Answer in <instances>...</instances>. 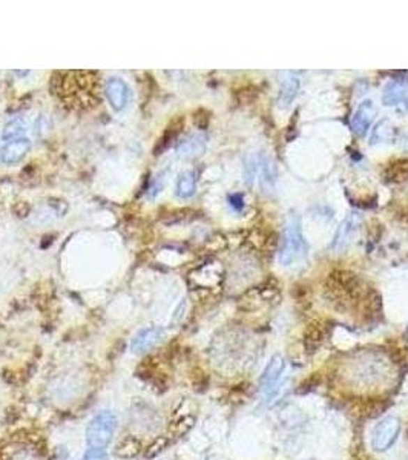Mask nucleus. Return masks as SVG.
<instances>
[{
	"instance_id": "f257e3e1",
	"label": "nucleus",
	"mask_w": 408,
	"mask_h": 460,
	"mask_svg": "<svg viewBox=\"0 0 408 460\" xmlns=\"http://www.w3.org/2000/svg\"><path fill=\"white\" fill-rule=\"evenodd\" d=\"M305 253V241L298 215H290L280 241L278 259L282 266H290L301 259Z\"/></svg>"
},
{
	"instance_id": "f03ea898",
	"label": "nucleus",
	"mask_w": 408,
	"mask_h": 460,
	"mask_svg": "<svg viewBox=\"0 0 408 460\" xmlns=\"http://www.w3.org/2000/svg\"><path fill=\"white\" fill-rule=\"evenodd\" d=\"M327 291L333 302L347 307L361 298V282L350 272L336 270L328 276Z\"/></svg>"
},
{
	"instance_id": "7ed1b4c3",
	"label": "nucleus",
	"mask_w": 408,
	"mask_h": 460,
	"mask_svg": "<svg viewBox=\"0 0 408 460\" xmlns=\"http://www.w3.org/2000/svg\"><path fill=\"white\" fill-rule=\"evenodd\" d=\"M115 428H117V417L112 411L103 410L97 413L86 428L88 447L106 451L114 437Z\"/></svg>"
},
{
	"instance_id": "20e7f679",
	"label": "nucleus",
	"mask_w": 408,
	"mask_h": 460,
	"mask_svg": "<svg viewBox=\"0 0 408 460\" xmlns=\"http://www.w3.org/2000/svg\"><path fill=\"white\" fill-rule=\"evenodd\" d=\"M244 178L248 184L258 181L263 189H271L275 181L273 163L263 153H253L245 160Z\"/></svg>"
},
{
	"instance_id": "39448f33",
	"label": "nucleus",
	"mask_w": 408,
	"mask_h": 460,
	"mask_svg": "<svg viewBox=\"0 0 408 460\" xmlns=\"http://www.w3.org/2000/svg\"><path fill=\"white\" fill-rule=\"evenodd\" d=\"M0 460H48L34 442L14 440L0 448Z\"/></svg>"
},
{
	"instance_id": "423d86ee",
	"label": "nucleus",
	"mask_w": 408,
	"mask_h": 460,
	"mask_svg": "<svg viewBox=\"0 0 408 460\" xmlns=\"http://www.w3.org/2000/svg\"><path fill=\"white\" fill-rule=\"evenodd\" d=\"M399 429H401L399 419H396L393 416L384 417L373 429V439H372L373 448L376 451L388 450L391 445L395 443L396 437L399 434Z\"/></svg>"
},
{
	"instance_id": "0eeeda50",
	"label": "nucleus",
	"mask_w": 408,
	"mask_h": 460,
	"mask_svg": "<svg viewBox=\"0 0 408 460\" xmlns=\"http://www.w3.org/2000/svg\"><path fill=\"white\" fill-rule=\"evenodd\" d=\"M105 94L107 102H109L114 111H123L130 102V89L125 80L119 79V77H112L106 82Z\"/></svg>"
},
{
	"instance_id": "6e6552de",
	"label": "nucleus",
	"mask_w": 408,
	"mask_h": 460,
	"mask_svg": "<svg viewBox=\"0 0 408 460\" xmlns=\"http://www.w3.org/2000/svg\"><path fill=\"white\" fill-rule=\"evenodd\" d=\"M282 371H284V359L280 355H276L271 359V362H269L263 376H261L259 379V387L263 390L264 394L272 396L275 393V390L278 388L281 382Z\"/></svg>"
},
{
	"instance_id": "1a4fd4ad",
	"label": "nucleus",
	"mask_w": 408,
	"mask_h": 460,
	"mask_svg": "<svg viewBox=\"0 0 408 460\" xmlns=\"http://www.w3.org/2000/svg\"><path fill=\"white\" fill-rule=\"evenodd\" d=\"M31 149V141L27 137L17 138V140L6 141L2 149H0V161L5 164H15L27 157V153Z\"/></svg>"
},
{
	"instance_id": "9d476101",
	"label": "nucleus",
	"mask_w": 408,
	"mask_h": 460,
	"mask_svg": "<svg viewBox=\"0 0 408 460\" xmlns=\"http://www.w3.org/2000/svg\"><path fill=\"white\" fill-rule=\"evenodd\" d=\"M163 337V330L160 327H146L142 328L130 342V350L134 353H144L152 350Z\"/></svg>"
},
{
	"instance_id": "9b49d317",
	"label": "nucleus",
	"mask_w": 408,
	"mask_h": 460,
	"mask_svg": "<svg viewBox=\"0 0 408 460\" xmlns=\"http://www.w3.org/2000/svg\"><path fill=\"white\" fill-rule=\"evenodd\" d=\"M361 224V215L359 213H350L347 218L342 221V224L338 229V232L335 235V240L332 244V249L335 250H342L345 245H347L353 235L356 233V230Z\"/></svg>"
},
{
	"instance_id": "f8f14e48",
	"label": "nucleus",
	"mask_w": 408,
	"mask_h": 460,
	"mask_svg": "<svg viewBox=\"0 0 408 460\" xmlns=\"http://www.w3.org/2000/svg\"><path fill=\"white\" fill-rule=\"evenodd\" d=\"M375 115V106L372 102H364L358 106L356 112L352 117V129L356 135H364L372 125Z\"/></svg>"
},
{
	"instance_id": "ddd939ff",
	"label": "nucleus",
	"mask_w": 408,
	"mask_h": 460,
	"mask_svg": "<svg viewBox=\"0 0 408 460\" xmlns=\"http://www.w3.org/2000/svg\"><path fill=\"white\" fill-rule=\"evenodd\" d=\"M299 89V79L294 72H282L278 105L280 107H287L294 102Z\"/></svg>"
},
{
	"instance_id": "4468645a",
	"label": "nucleus",
	"mask_w": 408,
	"mask_h": 460,
	"mask_svg": "<svg viewBox=\"0 0 408 460\" xmlns=\"http://www.w3.org/2000/svg\"><path fill=\"white\" fill-rule=\"evenodd\" d=\"M324 324H321V322H312V324H309L304 333V345L307 351H317L322 341H324Z\"/></svg>"
},
{
	"instance_id": "2eb2a0df",
	"label": "nucleus",
	"mask_w": 408,
	"mask_h": 460,
	"mask_svg": "<svg viewBox=\"0 0 408 460\" xmlns=\"http://www.w3.org/2000/svg\"><path fill=\"white\" fill-rule=\"evenodd\" d=\"M382 102L386 103L387 106H399L401 103H407L408 102V92L401 83L393 82V83L387 84L386 91H384Z\"/></svg>"
},
{
	"instance_id": "dca6fc26",
	"label": "nucleus",
	"mask_w": 408,
	"mask_h": 460,
	"mask_svg": "<svg viewBox=\"0 0 408 460\" xmlns=\"http://www.w3.org/2000/svg\"><path fill=\"white\" fill-rule=\"evenodd\" d=\"M384 408H386V402H384L382 399L368 397V399H364V401H359L355 411L363 417H376V416H379Z\"/></svg>"
},
{
	"instance_id": "f3484780",
	"label": "nucleus",
	"mask_w": 408,
	"mask_h": 460,
	"mask_svg": "<svg viewBox=\"0 0 408 460\" xmlns=\"http://www.w3.org/2000/svg\"><path fill=\"white\" fill-rule=\"evenodd\" d=\"M197 190V174L195 172H184L180 175L179 181H176L175 194L180 198H190Z\"/></svg>"
},
{
	"instance_id": "a211bd4d",
	"label": "nucleus",
	"mask_w": 408,
	"mask_h": 460,
	"mask_svg": "<svg viewBox=\"0 0 408 460\" xmlns=\"http://www.w3.org/2000/svg\"><path fill=\"white\" fill-rule=\"evenodd\" d=\"M206 138L202 135H194L189 137L188 140H184L183 143L179 144V152L180 155H189V157H195V155H202V152L204 151L206 146Z\"/></svg>"
},
{
	"instance_id": "6ab92c4d",
	"label": "nucleus",
	"mask_w": 408,
	"mask_h": 460,
	"mask_svg": "<svg viewBox=\"0 0 408 460\" xmlns=\"http://www.w3.org/2000/svg\"><path fill=\"white\" fill-rule=\"evenodd\" d=\"M395 134H396V130H395L393 126L390 125V121L382 120L373 129L372 137H370V144L391 141L395 138Z\"/></svg>"
},
{
	"instance_id": "aec40b11",
	"label": "nucleus",
	"mask_w": 408,
	"mask_h": 460,
	"mask_svg": "<svg viewBox=\"0 0 408 460\" xmlns=\"http://www.w3.org/2000/svg\"><path fill=\"white\" fill-rule=\"evenodd\" d=\"M183 125H184V120L179 118V120H175L172 125L166 129V132L163 134V137H161L158 140V143H157L156 151H153V152H156V155H160L161 152L169 148V144H171L176 138V135L180 134Z\"/></svg>"
},
{
	"instance_id": "412c9836",
	"label": "nucleus",
	"mask_w": 408,
	"mask_h": 460,
	"mask_svg": "<svg viewBox=\"0 0 408 460\" xmlns=\"http://www.w3.org/2000/svg\"><path fill=\"white\" fill-rule=\"evenodd\" d=\"M27 132V125L25 121L17 118V120H13L11 123H8L3 129V140L5 141H13V140H17V138H23Z\"/></svg>"
},
{
	"instance_id": "4be33fe9",
	"label": "nucleus",
	"mask_w": 408,
	"mask_h": 460,
	"mask_svg": "<svg viewBox=\"0 0 408 460\" xmlns=\"http://www.w3.org/2000/svg\"><path fill=\"white\" fill-rule=\"evenodd\" d=\"M142 450V445L134 437H126V439H123L120 442V445L117 447V456L119 457H125V459H130V457H135L138 454V451Z\"/></svg>"
},
{
	"instance_id": "5701e85b",
	"label": "nucleus",
	"mask_w": 408,
	"mask_h": 460,
	"mask_svg": "<svg viewBox=\"0 0 408 460\" xmlns=\"http://www.w3.org/2000/svg\"><path fill=\"white\" fill-rule=\"evenodd\" d=\"M386 175L388 176V180L391 181H402L405 178H408V160H402V161H398V163L391 164Z\"/></svg>"
},
{
	"instance_id": "b1692460",
	"label": "nucleus",
	"mask_w": 408,
	"mask_h": 460,
	"mask_svg": "<svg viewBox=\"0 0 408 460\" xmlns=\"http://www.w3.org/2000/svg\"><path fill=\"white\" fill-rule=\"evenodd\" d=\"M166 445H167V440L166 439H157L156 442L151 443L148 448H146L144 456L148 457V459H152V457L158 456L160 452L166 448Z\"/></svg>"
},
{
	"instance_id": "393cba45",
	"label": "nucleus",
	"mask_w": 408,
	"mask_h": 460,
	"mask_svg": "<svg viewBox=\"0 0 408 460\" xmlns=\"http://www.w3.org/2000/svg\"><path fill=\"white\" fill-rule=\"evenodd\" d=\"M83 460H109L105 450H96V448H88L84 452Z\"/></svg>"
},
{
	"instance_id": "a878e982",
	"label": "nucleus",
	"mask_w": 408,
	"mask_h": 460,
	"mask_svg": "<svg viewBox=\"0 0 408 460\" xmlns=\"http://www.w3.org/2000/svg\"><path fill=\"white\" fill-rule=\"evenodd\" d=\"M229 203H230V206L234 207V209L241 210L243 207H244L243 195H241V194H234V195H230V197H229Z\"/></svg>"
}]
</instances>
